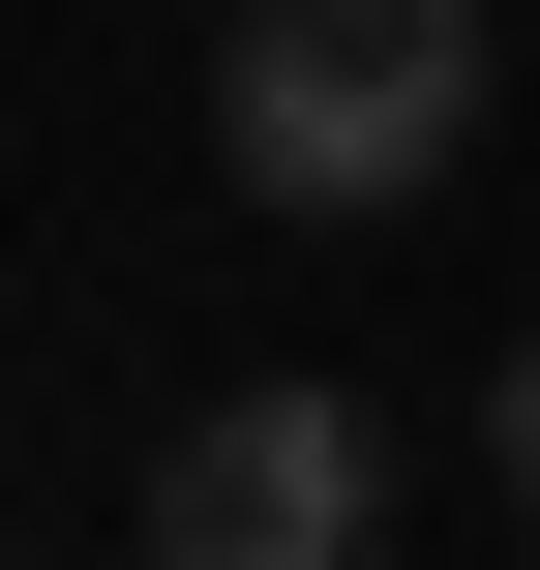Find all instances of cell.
<instances>
[{"label":"cell","instance_id":"3957f363","mask_svg":"<svg viewBox=\"0 0 540 570\" xmlns=\"http://www.w3.org/2000/svg\"><path fill=\"white\" fill-rule=\"evenodd\" d=\"M481 451H511V511H540V331H511V391H481Z\"/></svg>","mask_w":540,"mask_h":570},{"label":"cell","instance_id":"6da1fadb","mask_svg":"<svg viewBox=\"0 0 540 570\" xmlns=\"http://www.w3.org/2000/svg\"><path fill=\"white\" fill-rule=\"evenodd\" d=\"M210 150H240V210H421L481 150V0H240Z\"/></svg>","mask_w":540,"mask_h":570},{"label":"cell","instance_id":"7a4b0ae2","mask_svg":"<svg viewBox=\"0 0 540 570\" xmlns=\"http://www.w3.org/2000/svg\"><path fill=\"white\" fill-rule=\"evenodd\" d=\"M150 570H391V421L361 391H210L150 451Z\"/></svg>","mask_w":540,"mask_h":570}]
</instances>
